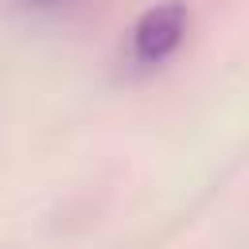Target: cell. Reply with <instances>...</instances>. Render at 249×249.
I'll return each mask as SVG.
<instances>
[{
	"mask_svg": "<svg viewBox=\"0 0 249 249\" xmlns=\"http://www.w3.org/2000/svg\"><path fill=\"white\" fill-rule=\"evenodd\" d=\"M187 27H191V8L183 0H163V4L144 8L136 16V23H132V54H136V62L160 66L163 58H171L183 47Z\"/></svg>",
	"mask_w": 249,
	"mask_h": 249,
	"instance_id": "6da1fadb",
	"label": "cell"
}]
</instances>
